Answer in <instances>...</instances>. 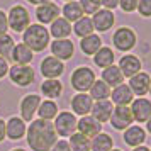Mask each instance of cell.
Returning <instances> with one entry per match:
<instances>
[{
    "mask_svg": "<svg viewBox=\"0 0 151 151\" xmlns=\"http://www.w3.org/2000/svg\"><path fill=\"white\" fill-rule=\"evenodd\" d=\"M51 151H71V150H70L68 141H65V139H60V141H56V143H55V146L51 148Z\"/></svg>",
    "mask_w": 151,
    "mask_h": 151,
    "instance_id": "40",
    "label": "cell"
},
{
    "mask_svg": "<svg viewBox=\"0 0 151 151\" xmlns=\"http://www.w3.org/2000/svg\"><path fill=\"white\" fill-rule=\"evenodd\" d=\"M29 4H32V5H42V4H48V2H51V0H27Z\"/></svg>",
    "mask_w": 151,
    "mask_h": 151,
    "instance_id": "44",
    "label": "cell"
},
{
    "mask_svg": "<svg viewBox=\"0 0 151 151\" xmlns=\"http://www.w3.org/2000/svg\"><path fill=\"white\" fill-rule=\"evenodd\" d=\"M51 53L60 61L71 60L75 55V44L71 39H55L51 42Z\"/></svg>",
    "mask_w": 151,
    "mask_h": 151,
    "instance_id": "14",
    "label": "cell"
},
{
    "mask_svg": "<svg viewBox=\"0 0 151 151\" xmlns=\"http://www.w3.org/2000/svg\"><path fill=\"white\" fill-rule=\"evenodd\" d=\"M32 58H34V53L22 42L15 44L14 49H12V56H10V60L15 65H31Z\"/></svg>",
    "mask_w": 151,
    "mask_h": 151,
    "instance_id": "24",
    "label": "cell"
},
{
    "mask_svg": "<svg viewBox=\"0 0 151 151\" xmlns=\"http://www.w3.org/2000/svg\"><path fill=\"white\" fill-rule=\"evenodd\" d=\"M76 119L73 112H58V116L55 117V122H53V127L56 131V136L61 137H70L71 134L76 132Z\"/></svg>",
    "mask_w": 151,
    "mask_h": 151,
    "instance_id": "5",
    "label": "cell"
},
{
    "mask_svg": "<svg viewBox=\"0 0 151 151\" xmlns=\"http://www.w3.org/2000/svg\"><path fill=\"white\" fill-rule=\"evenodd\" d=\"M26 139L32 151H51V148L58 141V136L51 121L36 119L29 124L26 131Z\"/></svg>",
    "mask_w": 151,
    "mask_h": 151,
    "instance_id": "1",
    "label": "cell"
},
{
    "mask_svg": "<svg viewBox=\"0 0 151 151\" xmlns=\"http://www.w3.org/2000/svg\"><path fill=\"white\" fill-rule=\"evenodd\" d=\"M112 109H114V105H112L110 100H102V102H95L93 105H92L90 114H92V117H93L95 121H99L100 124H104V122H109Z\"/></svg>",
    "mask_w": 151,
    "mask_h": 151,
    "instance_id": "22",
    "label": "cell"
},
{
    "mask_svg": "<svg viewBox=\"0 0 151 151\" xmlns=\"http://www.w3.org/2000/svg\"><path fill=\"white\" fill-rule=\"evenodd\" d=\"M12 151H26V150H22V148H15V150H12Z\"/></svg>",
    "mask_w": 151,
    "mask_h": 151,
    "instance_id": "47",
    "label": "cell"
},
{
    "mask_svg": "<svg viewBox=\"0 0 151 151\" xmlns=\"http://www.w3.org/2000/svg\"><path fill=\"white\" fill-rule=\"evenodd\" d=\"M150 80L151 76L146 73V71H139L136 73L134 76H131L129 78V83H127V87L131 88V92L137 97H144L148 93V90H150Z\"/></svg>",
    "mask_w": 151,
    "mask_h": 151,
    "instance_id": "17",
    "label": "cell"
},
{
    "mask_svg": "<svg viewBox=\"0 0 151 151\" xmlns=\"http://www.w3.org/2000/svg\"><path fill=\"white\" fill-rule=\"evenodd\" d=\"M26 122L22 121L21 117H10L5 121V134H7L9 139H12V141H19L22 137L26 136Z\"/></svg>",
    "mask_w": 151,
    "mask_h": 151,
    "instance_id": "18",
    "label": "cell"
},
{
    "mask_svg": "<svg viewBox=\"0 0 151 151\" xmlns=\"http://www.w3.org/2000/svg\"><path fill=\"white\" fill-rule=\"evenodd\" d=\"M71 34V24L63 17H58L55 22H51L49 27V36H53L55 39H66Z\"/></svg>",
    "mask_w": 151,
    "mask_h": 151,
    "instance_id": "25",
    "label": "cell"
},
{
    "mask_svg": "<svg viewBox=\"0 0 151 151\" xmlns=\"http://www.w3.org/2000/svg\"><path fill=\"white\" fill-rule=\"evenodd\" d=\"M105 85H109V88H116L119 85L124 83V76L121 73V70L117 65H110L107 68H104L102 71V78H100Z\"/></svg>",
    "mask_w": 151,
    "mask_h": 151,
    "instance_id": "23",
    "label": "cell"
},
{
    "mask_svg": "<svg viewBox=\"0 0 151 151\" xmlns=\"http://www.w3.org/2000/svg\"><path fill=\"white\" fill-rule=\"evenodd\" d=\"M93 24H92V19L90 17H87V15H83L80 21H76L75 24H73V32H75L80 39H83V37H87V36L93 34Z\"/></svg>",
    "mask_w": 151,
    "mask_h": 151,
    "instance_id": "32",
    "label": "cell"
},
{
    "mask_svg": "<svg viewBox=\"0 0 151 151\" xmlns=\"http://www.w3.org/2000/svg\"><path fill=\"white\" fill-rule=\"evenodd\" d=\"M49 31L46 26L41 24H31L24 32H22V44H26L32 53H41L48 48L49 44Z\"/></svg>",
    "mask_w": 151,
    "mask_h": 151,
    "instance_id": "2",
    "label": "cell"
},
{
    "mask_svg": "<svg viewBox=\"0 0 151 151\" xmlns=\"http://www.w3.org/2000/svg\"><path fill=\"white\" fill-rule=\"evenodd\" d=\"M100 5H104V9L107 10H114L116 7H119V0H100Z\"/></svg>",
    "mask_w": 151,
    "mask_h": 151,
    "instance_id": "41",
    "label": "cell"
},
{
    "mask_svg": "<svg viewBox=\"0 0 151 151\" xmlns=\"http://www.w3.org/2000/svg\"><path fill=\"white\" fill-rule=\"evenodd\" d=\"M9 68H10V66H9V61L4 60V58H0V80L9 73Z\"/></svg>",
    "mask_w": 151,
    "mask_h": 151,
    "instance_id": "42",
    "label": "cell"
},
{
    "mask_svg": "<svg viewBox=\"0 0 151 151\" xmlns=\"http://www.w3.org/2000/svg\"><path fill=\"white\" fill-rule=\"evenodd\" d=\"M78 4H80V7H82L83 14L87 15H93L97 10H100V0H78Z\"/></svg>",
    "mask_w": 151,
    "mask_h": 151,
    "instance_id": "36",
    "label": "cell"
},
{
    "mask_svg": "<svg viewBox=\"0 0 151 151\" xmlns=\"http://www.w3.org/2000/svg\"><path fill=\"white\" fill-rule=\"evenodd\" d=\"M61 14H63V19H66L70 24L71 22L75 24L76 21H80L83 15H85L82 7H80V4H78V0H75V2H66L61 9Z\"/></svg>",
    "mask_w": 151,
    "mask_h": 151,
    "instance_id": "27",
    "label": "cell"
},
{
    "mask_svg": "<svg viewBox=\"0 0 151 151\" xmlns=\"http://www.w3.org/2000/svg\"><path fill=\"white\" fill-rule=\"evenodd\" d=\"M92 105H93V100L88 93H76V95L71 97V110L73 114H78V116H88L90 110H92Z\"/></svg>",
    "mask_w": 151,
    "mask_h": 151,
    "instance_id": "20",
    "label": "cell"
},
{
    "mask_svg": "<svg viewBox=\"0 0 151 151\" xmlns=\"http://www.w3.org/2000/svg\"><path fill=\"white\" fill-rule=\"evenodd\" d=\"M110 99H112L110 102L116 105H131V102L134 100V93L131 92V88L126 83H122L110 90Z\"/></svg>",
    "mask_w": 151,
    "mask_h": 151,
    "instance_id": "21",
    "label": "cell"
},
{
    "mask_svg": "<svg viewBox=\"0 0 151 151\" xmlns=\"http://www.w3.org/2000/svg\"><path fill=\"white\" fill-rule=\"evenodd\" d=\"M9 76H10V82L17 85V87H27L34 82V70L29 65H15L9 68Z\"/></svg>",
    "mask_w": 151,
    "mask_h": 151,
    "instance_id": "7",
    "label": "cell"
},
{
    "mask_svg": "<svg viewBox=\"0 0 151 151\" xmlns=\"http://www.w3.org/2000/svg\"><path fill=\"white\" fill-rule=\"evenodd\" d=\"M41 97L37 93H29L21 100V119L26 122H32L34 121V116L37 114V109L41 105Z\"/></svg>",
    "mask_w": 151,
    "mask_h": 151,
    "instance_id": "10",
    "label": "cell"
},
{
    "mask_svg": "<svg viewBox=\"0 0 151 151\" xmlns=\"http://www.w3.org/2000/svg\"><path fill=\"white\" fill-rule=\"evenodd\" d=\"M37 114H39V119H42V121H53L58 116V105L53 100H44L39 105Z\"/></svg>",
    "mask_w": 151,
    "mask_h": 151,
    "instance_id": "33",
    "label": "cell"
},
{
    "mask_svg": "<svg viewBox=\"0 0 151 151\" xmlns=\"http://www.w3.org/2000/svg\"><path fill=\"white\" fill-rule=\"evenodd\" d=\"M109 122L112 124V127L117 129V131H126L129 126H132L134 119H132L129 105H116V107L112 109Z\"/></svg>",
    "mask_w": 151,
    "mask_h": 151,
    "instance_id": "8",
    "label": "cell"
},
{
    "mask_svg": "<svg viewBox=\"0 0 151 151\" xmlns=\"http://www.w3.org/2000/svg\"><path fill=\"white\" fill-rule=\"evenodd\" d=\"M39 70L46 80H58L65 73V65L55 56H46L39 65Z\"/></svg>",
    "mask_w": 151,
    "mask_h": 151,
    "instance_id": "9",
    "label": "cell"
},
{
    "mask_svg": "<svg viewBox=\"0 0 151 151\" xmlns=\"http://www.w3.org/2000/svg\"><path fill=\"white\" fill-rule=\"evenodd\" d=\"M112 151H121V150H116V148H114V150H112Z\"/></svg>",
    "mask_w": 151,
    "mask_h": 151,
    "instance_id": "50",
    "label": "cell"
},
{
    "mask_svg": "<svg viewBox=\"0 0 151 151\" xmlns=\"http://www.w3.org/2000/svg\"><path fill=\"white\" fill-rule=\"evenodd\" d=\"M5 137H7V134H5V121L0 119V143H2Z\"/></svg>",
    "mask_w": 151,
    "mask_h": 151,
    "instance_id": "43",
    "label": "cell"
},
{
    "mask_svg": "<svg viewBox=\"0 0 151 151\" xmlns=\"http://www.w3.org/2000/svg\"><path fill=\"white\" fill-rule=\"evenodd\" d=\"M150 150H151V148H150Z\"/></svg>",
    "mask_w": 151,
    "mask_h": 151,
    "instance_id": "51",
    "label": "cell"
},
{
    "mask_svg": "<svg viewBox=\"0 0 151 151\" xmlns=\"http://www.w3.org/2000/svg\"><path fill=\"white\" fill-rule=\"evenodd\" d=\"M80 48H82L83 55L87 56H93L99 51V49L102 48V37L99 34H90L87 37H83L80 39Z\"/></svg>",
    "mask_w": 151,
    "mask_h": 151,
    "instance_id": "26",
    "label": "cell"
},
{
    "mask_svg": "<svg viewBox=\"0 0 151 151\" xmlns=\"http://www.w3.org/2000/svg\"><path fill=\"white\" fill-rule=\"evenodd\" d=\"M136 42H137V36L131 27H119L112 34V44L117 51L127 53L136 46Z\"/></svg>",
    "mask_w": 151,
    "mask_h": 151,
    "instance_id": "6",
    "label": "cell"
},
{
    "mask_svg": "<svg viewBox=\"0 0 151 151\" xmlns=\"http://www.w3.org/2000/svg\"><path fill=\"white\" fill-rule=\"evenodd\" d=\"M114 150V139L112 136L100 132L93 139H90V151H112Z\"/></svg>",
    "mask_w": 151,
    "mask_h": 151,
    "instance_id": "28",
    "label": "cell"
},
{
    "mask_svg": "<svg viewBox=\"0 0 151 151\" xmlns=\"http://www.w3.org/2000/svg\"><path fill=\"white\" fill-rule=\"evenodd\" d=\"M132 151H151L148 146H137V148H134Z\"/></svg>",
    "mask_w": 151,
    "mask_h": 151,
    "instance_id": "45",
    "label": "cell"
},
{
    "mask_svg": "<svg viewBox=\"0 0 151 151\" xmlns=\"http://www.w3.org/2000/svg\"><path fill=\"white\" fill-rule=\"evenodd\" d=\"M70 150L71 151H90V139L80 132H75L70 136Z\"/></svg>",
    "mask_w": 151,
    "mask_h": 151,
    "instance_id": "34",
    "label": "cell"
},
{
    "mask_svg": "<svg viewBox=\"0 0 151 151\" xmlns=\"http://www.w3.org/2000/svg\"><path fill=\"white\" fill-rule=\"evenodd\" d=\"M119 70H121V73H122L124 78H131V76H134L136 73L141 71V66H143V63L141 60L134 55H124L121 60H119Z\"/></svg>",
    "mask_w": 151,
    "mask_h": 151,
    "instance_id": "16",
    "label": "cell"
},
{
    "mask_svg": "<svg viewBox=\"0 0 151 151\" xmlns=\"http://www.w3.org/2000/svg\"><path fill=\"white\" fill-rule=\"evenodd\" d=\"M88 95L92 97V100H95V102L109 100L110 88H109V85H105L102 80H95V82H93V85H92V87H90V90H88Z\"/></svg>",
    "mask_w": 151,
    "mask_h": 151,
    "instance_id": "31",
    "label": "cell"
},
{
    "mask_svg": "<svg viewBox=\"0 0 151 151\" xmlns=\"http://www.w3.org/2000/svg\"><path fill=\"white\" fill-rule=\"evenodd\" d=\"M15 42H14V37L10 34H4L0 36V58H4V60H10V56H12V49H14Z\"/></svg>",
    "mask_w": 151,
    "mask_h": 151,
    "instance_id": "35",
    "label": "cell"
},
{
    "mask_svg": "<svg viewBox=\"0 0 151 151\" xmlns=\"http://www.w3.org/2000/svg\"><path fill=\"white\" fill-rule=\"evenodd\" d=\"M137 12L141 17H151V0H137Z\"/></svg>",
    "mask_w": 151,
    "mask_h": 151,
    "instance_id": "37",
    "label": "cell"
},
{
    "mask_svg": "<svg viewBox=\"0 0 151 151\" xmlns=\"http://www.w3.org/2000/svg\"><path fill=\"white\" fill-rule=\"evenodd\" d=\"M41 92L48 100L58 99L63 93V83L60 80H44L41 83Z\"/></svg>",
    "mask_w": 151,
    "mask_h": 151,
    "instance_id": "29",
    "label": "cell"
},
{
    "mask_svg": "<svg viewBox=\"0 0 151 151\" xmlns=\"http://www.w3.org/2000/svg\"><path fill=\"white\" fill-rule=\"evenodd\" d=\"M131 114H132V119L134 122H146L151 117V100L144 99V97H137L134 99L129 105Z\"/></svg>",
    "mask_w": 151,
    "mask_h": 151,
    "instance_id": "11",
    "label": "cell"
},
{
    "mask_svg": "<svg viewBox=\"0 0 151 151\" xmlns=\"http://www.w3.org/2000/svg\"><path fill=\"white\" fill-rule=\"evenodd\" d=\"M148 93L151 95V80H150V90H148Z\"/></svg>",
    "mask_w": 151,
    "mask_h": 151,
    "instance_id": "48",
    "label": "cell"
},
{
    "mask_svg": "<svg viewBox=\"0 0 151 151\" xmlns=\"http://www.w3.org/2000/svg\"><path fill=\"white\" fill-rule=\"evenodd\" d=\"M90 19H92L93 29L99 31V32H107V31H110L112 26L116 24V15H114V12H112V10H107V9L97 10Z\"/></svg>",
    "mask_w": 151,
    "mask_h": 151,
    "instance_id": "12",
    "label": "cell"
},
{
    "mask_svg": "<svg viewBox=\"0 0 151 151\" xmlns=\"http://www.w3.org/2000/svg\"><path fill=\"white\" fill-rule=\"evenodd\" d=\"M146 131H148V132L151 134V117L148 119V121H146Z\"/></svg>",
    "mask_w": 151,
    "mask_h": 151,
    "instance_id": "46",
    "label": "cell"
},
{
    "mask_svg": "<svg viewBox=\"0 0 151 151\" xmlns=\"http://www.w3.org/2000/svg\"><path fill=\"white\" fill-rule=\"evenodd\" d=\"M9 29V22H7V14L4 10H0V36L7 34Z\"/></svg>",
    "mask_w": 151,
    "mask_h": 151,
    "instance_id": "39",
    "label": "cell"
},
{
    "mask_svg": "<svg viewBox=\"0 0 151 151\" xmlns=\"http://www.w3.org/2000/svg\"><path fill=\"white\" fill-rule=\"evenodd\" d=\"M114 60H116V55L114 51L107 46H102V48L93 55V63H95L99 68H107L110 65H114Z\"/></svg>",
    "mask_w": 151,
    "mask_h": 151,
    "instance_id": "30",
    "label": "cell"
},
{
    "mask_svg": "<svg viewBox=\"0 0 151 151\" xmlns=\"http://www.w3.org/2000/svg\"><path fill=\"white\" fill-rule=\"evenodd\" d=\"M119 7L122 9L124 12H127V14H131V12H136L137 0H119Z\"/></svg>",
    "mask_w": 151,
    "mask_h": 151,
    "instance_id": "38",
    "label": "cell"
},
{
    "mask_svg": "<svg viewBox=\"0 0 151 151\" xmlns=\"http://www.w3.org/2000/svg\"><path fill=\"white\" fill-rule=\"evenodd\" d=\"M95 80V73L88 66H78L73 70V73L70 76V83H71L73 90H76L78 93H87Z\"/></svg>",
    "mask_w": 151,
    "mask_h": 151,
    "instance_id": "3",
    "label": "cell"
},
{
    "mask_svg": "<svg viewBox=\"0 0 151 151\" xmlns=\"http://www.w3.org/2000/svg\"><path fill=\"white\" fill-rule=\"evenodd\" d=\"M65 2H75V0H65Z\"/></svg>",
    "mask_w": 151,
    "mask_h": 151,
    "instance_id": "49",
    "label": "cell"
},
{
    "mask_svg": "<svg viewBox=\"0 0 151 151\" xmlns=\"http://www.w3.org/2000/svg\"><path fill=\"white\" fill-rule=\"evenodd\" d=\"M122 139H124V143L127 146H131V148L143 146V143L146 141V131L141 126H129L127 129L124 131Z\"/></svg>",
    "mask_w": 151,
    "mask_h": 151,
    "instance_id": "19",
    "label": "cell"
},
{
    "mask_svg": "<svg viewBox=\"0 0 151 151\" xmlns=\"http://www.w3.org/2000/svg\"><path fill=\"white\" fill-rule=\"evenodd\" d=\"M61 9L56 5L55 2H48V4H42L36 9V19L39 21V24H51L60 17Z\"/></svg>",
    "mask_w": 151,
    "mask_h": 151,
    "instance_id": "15",
    "label": "cell"
},
{
    "mask_svg": "<svg viewBox=\"0 0 151 151\" xmlns=\"http://www.w3.org/2000/svg\"><path fill=\"white\" fill-rule=\"evenodd\" d=\"M7 22L9 27L12 29L14 32H24L26 29L31 26V15H29V10L24 5L17 4V5H12L10 10L7 14Z\"/></svg>",
    "mask_w": 151,
    "mask_h": 151,
    "instance_id": "4",
    "label": "cell"
},
{
    "mask_svg": "<svg viewBox=\"0 0 151 151\" xmlns=\"http://www.w3.org/2000/svg\"><path fill=\"white\" fill-rule=\"evenodd\" d=\"M76 131L80 134H83L85 137L93 139L97 134L102 132V124L99 122V121H95L92 116H83L76 121Z\"/></svg>",
    "mask_w": 151,
    "mask_h": 151,
    "instance_id": "13",
    "label": "cell"
}]
</instances>
